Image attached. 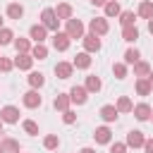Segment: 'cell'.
Listing matches in <instances>:
<instances>
[{
  "instance_id": "6da1fadb",
  "label": "cell",
  "mask_w": 153,
  "mask_h": 153,
  "mask_svg": "<svg viewBox=\"0 0 153 153\" xmlns=\"http://www.w3.org/2000/svg\"><path fill=\"white\" fill-rule=\"evenodd\" d=\"M41 24H43L48 31H53V33L60 31V19H57V14H55V7H45V10L41 12Z\"/></svg>"
},
{
  "instance_id": "7a4b0ae2",
  "label": "cell",
  "mask_w": 153,
  "mask_h": 153,
  "mask_svg": "<svg viewBox=\"0 0 153 153\" xmlns=\"http://www.w3.org/2000/svg\"><path fill=\"white\" fill-rule=\"evenodd\" d=\"M65 33H67L72 41H76V38L81 41V38L86 36V33H84V22H81V19H74V17L67 19V22H65Z\"/></svg>"
},
{
  "instance_id": "3957f363",
  "label": "cell",
  "mask_w": 153,
  "mask_h": 153,
  "mask_svg": "<svg viewBox=\"0 0 153 153\" xmlns=\"http://www.w3.org/2000/svg\"><path fill=\"white\" fill-rule=\"evenodd\" d=\"M88 31L96 33V36H105V33L110 31V24H108L105 17H93V19L88 22Z\"/></svg>"
},
{
  "instance_id": "277c9868",
  "label": "cell",
  "mask_w": 153,
  "mask_h": 153,
  "mask_svg": "<svg viewBox=\"0 0 153 153\" xmlns=\"http://www.w3.org/2000/svg\"><path fill=\"white\" fill-rule=\"evenodd\" d=\"M22 103H24V108H29V110H36V108H41V103H43V96H41L36 88H31V91H26V93L22 96Z\"/></svg>"
},
{
  "instance_id": "5b68a950",
  "label": "cell",
  "mask_w": 153,
  "mask_h": 153,
  "mask_svg": "<svg viewBox=\"0 0 153 153\" xmlns=\"http://www.w3.org/2000/svg\"><path fill=\"white\" fill-rule=\"evenodd\" d=\"M19 108L17 105H5V108H0V120L5 122V124H17L19 122Z\"/></svg>"
},
{
  "instance_id": "8992f818",
  "label": "cell",
  "mask_w": 153,
  "mask_h": 153,
  "mask_svg": "<svg viewBox=\"0 0 153 153\" xmlns=\"http://www.w3.org/2000/svg\"><path fill=\"white\" fill-rule=\"evenodd\" d=\"M93 139H96V143H100V146H110V143H112V129H110L108 124H103V127H96V131H93Z\"/></svg>"
},
{
  "instance_id": "52a82bcc",
  "label": "cell",
  "mask_w": 153,
  "mask_h": 153,
  "mask_svg": "<svg viewBox=\"0 0 153 153\" xmlns=\"http://www.w3.org/2000/svg\"><path fill=\"white\" fill-rule=\"evenodd\" d=\"M81 43H84V50H86V53H98L100 45H103V43H100V36H96V33H91V31L81 38Z\"/></svg>"
},
{
  "instance_id": "ba28073f",
  "label": "cell",
  "mask_w": 153,
  "mask_h": 153,
  "mask_svg": "<svg viewBox=\"0 0 153 153\" xmlns=\"http://www.w3.org/2000/svg\"><path fill=\"white\" fill-rule=\"evenodd\" d=\"M29 38H31L33 43H45V38H48V29L38 22V24H33V26L29 29Z\"/></svg>"
},
{
  "instance_id": "9c48e42d",
  "label": "cell",
  "mask_w": 153,
  "mask_h": 153,
  "mask_svg": "<svg viewBox=\"0 0 153 153\" xmlns=\"http://www.w3.org/2000/svg\"><path fill=\"white\" fill-rule=\"evenodd\" d=\"M69 43H72V38H69L65 31H57V33H53V48H55L57 53H65V50L69 48Z\"/></svg>"
},
{
  "instance_id": "30bf717a",
  "label": "cell",
  "mask_w": 153,
  "mask_h": 153,
  "mask_svg": "<svg viewBox=\"0 0 153 153\" xmlns=\"http://www.w3.org/2000/svg\"><path fill=\"white\" fill-rule=\"evenodd\" d=\"M14 67L22 69V72H31V67H33V57H31V53H17V57H14Z\"/></svg>"
},
{
  "instance_id": "8fae6325",
  "label": "cell",
  "mask_w": 153,
  "mask_h": 153,
  "mask_svg": "<svg viewBox=\"0 0 153 153\" xmlns=\"http://www.w3.org/2000/svg\"><path fill=\"white\" fill-rule=\"evenodd\" d=\"M69 98H72L74 105H84V103L88 100V91H86V86H72V88H69Z\"/></svg>"
},
{
  "instance_id": "7c38bea8",
  "label": "cell",
  "mask_w": 153,
  "mask_h": 153,
  "mask_svg": "<svg viewBox=\"0 0 153 153\" xmlns=\"http://www.w3.org/2000/svg\"><path fill=\"white\" fill-rule=\"evenodd\" d=\"M129 148H143V143H146V136H143V131H139V129H131L129 134H127V141H124Z\"/></svg>"
},
{
  "instance_id": "4fadbf2b",
  "label": "cell",
  "mask_w": 153,
  "mask_h": 153,
  "mask_svg": "<svg viewBox=\"0 0 153 153\" xmlns=\"http://www.w3.org/2000/svg\"><path fill=\"white\" fill-rule=\"evenodd\" d=\"M91 62H93V57H91V53H76L74 55V60H72V65H74V69H88L91 67Z\"/></svg>"
},
{
  "instance_id": "5bb4252c",
  "label": "cell",
  "mask_w": 153,
  "mask_h": 153,
  "mask_svg": "<svg viewBox=\"0 0 153 153\" xmlns=\"http://www.w3.org/2000/svg\"><path fill=\"white\" fill-rule=\"evenodd\" d=\"M131 112H134V117H136L139 122H146V120H151V115H153V110H151L148 103H136Z\"/></svg>"
},
{
  "instance_id": "9a60e30c",
  "label": "cell",
  "mask_w": 153,
  "mask_h": 153,
  "mask_svg": "<svg viewBox=\"0 0 153 153\" xmlns=\"http://www.w3.org/2000/svg\"><path fill=\"white\" fill-rule=\"evenodd\" d=\"M69 105H72L69 93H57V96L53 98V108H55V110H60V112H67V110H69Z\"/></svg>"
},
{
  "instance_id": "2e32d148",
  "label": "cell",
  "mask_w": 153,
  "mask_h": 153,
  "mask_svg": "<svg viewBox=\"0 0 153 153\" xmlns=\"http://www.w3.org/2000/svg\"><path fill=\"white\" fill-rule=\"evenodd\" d=\"M98 115H100V120L103 122H117V117H120V112H117V108L115 105H103L100 110H98Z\"/></svg>"
},
{
  "instance_id": "e0dca14e",
  "label": "cell",
  "mask_w": 153,
  "mask_h": 153,
  "mask_svg": "<svg viewBox=\"0 0 153 153\" xmlns=\"http://www.w3.org/2000/svg\"><path fill=\"white\" fill-rule=\"evenodd\" d=\"M5 14H7V19L19 22V19L24 17V5H22V2H10V5H7V10H5Z\"/></svg>"
},
{
  "instance_id": "ac0fdd59",
  "label": "cell",
  "mask_w": 153,
  "mask_h": 153,
  "mask_svg": "<svg viewBox=\"0 0 153 153\" xmlns=\"http://www.w3.org/2000/svg\"><path fill=\"white\" fill-rule=\"evenodd\" d=\"M55 14H57V19H60V22H62V19L67 22V19H72V17H74V7H72L69 2H60V5L55 7Z\"/></svg>"
},
{
  "instance_id": "d6986e66",
  "label": "cell",
  "mask_w": 153,
  "mask_h": 153,
  "mask_svg": "<svg viewBox=\"0 0 153 153\" xmlns=\"http://www.w3.org/2000/svg\"><path fill=\"white\" fill-rule=\"evenodd\" d=\"M72 72H74V65L72 62H57L55 65V76L57 79H69Z\"/></svg>"
},
{
  "instance_id": "ffe728a7",
  "label": "cell",
  "mask_w": 153,
  "mask_h": 153,
  "mask_svg": "<svg viewBox=\"0 0 153 153\" xmlns=\"http://www.w3.org/2000/svg\"><path fill=\"white\" fill-rule=\"evenodd\" d=\"M0 146H2V151H5V153H22L19 141H17V139H12V136H2Z\"/></svg>"
},
{
  "instance_id": "44dd1931",
  "label": "cell",
  "mask_w": 153,
  "mask_h": 153,
  "mask_svg": "<svg viewBox=\"0 0 153 153\" xmlns=\"http://www.w3.org/2000/svg\"><path fill=\"white\" fill-rule=\"evenodd\" d=\"M136 17H141V19H153V2H151V0H141V2H139V10H136Z\"/></svg>"
},
{
  "instance_id": "7402d4cb",
  "label": "cell",
  "mask_w": 153,
  "mask_h": 153,
  "mask_svg": "<svg viewBox=\"0 0 153 153\" xmlns=\"http://www.w3.org/2000/svg\"><path fill=\"white\" fill-rule=\"evenodd\" d=\"M103 12H105V19H110V17H120L122 14V7H120L117 0H108L105 7H103Z\"/></svg>"
},
{
  "instance_id": "603a6c76",
  "label": "cell",
  "mask_w": 153,
  "mask_h": 153,
  "mask_svg": "<svg viewBox=\"0 0 153 153\" xmlns=\"http://www.w3.org/2000/svg\"><path fill=\"white\" fill-rule=\"evenodd\" d=\"M151 72H153V69H151V65H148L146 60H139V62L134 65V76H136V79H146Z\"/></svg>"
},
{
  "instance_id": "cb8c5ba5",
  "label": "cell",
  "mask_w": 153,
  "mask_h": 153,
  "mask_svg": "<svg viewBox=\"0 0 153 153\" xmlns=\"http://www.w3.org/2000/svg\"><path fill=\"white\" fill-rule=\"evenodd\" d=\"M84 86H86V91H88V93H98V91L103 88V81H100V76H96V74H88Z\"/></svg>"
},
{
  "instance_id": "d4e9b609",
  "label": "cell",
  "mask_w": 153,
  "mask_h": 153,
  "mask_svg": "<svg viewBox=\"0 0 153 153\" xmlns=\"http://www.w3.org/2000/svg\"><path fill=\"white\" fill-rule=\"evenodd\" d=\"M26 81H29V86H31V88H36V91H38V88L45 84V76H43V72H29Z\"/></svg>"
},
{
  "instance_id": "484cf974",
  "label": "cell",
  "mask_w": 153,
  "mask_h": 153,
  "mask_svg": "<svg viewBox=\"0 0 153 153\" xmlns=\"http://www.w3.org/2000/svg\"><path fill=\"white\" fill-rule=\"evenodd\" d=\"M115 108H117V112L122 115V112H131V110H134V103H131L129 96H120L117 103H115Z\"/></svg>"
},
{
  "instance_id": "4316f807",
  "label": "cell",
  "mask_w": 153,
  "mask_h": 153,
  "mask_svg": "<svg viewBox=\"0 0 153 153\" xmlns=\"http://www.w3.org/2000/svg\"><path fill=\"white\" fill-rule=\"evenodd\" d=\"M117 19H120L122 29H124V26H136V12H131V10H124Z\"/></svg>"
},
{
  "instance_id": "83f0119b",
  "label": "cell",
  "mask_w": 153,
  "mask_h": 153,
  "mask_svg": "<svg viewBox=\"0 0 153 153\" xmlns=\"http://www.w3.org/2000/svg\"><path fill=\"white\" fill-rule=\"evenodd\" d=\"M43 148L45 151H57L60 148V136L57 134H45L43 136Z\"/></svg>"
},
{
  "instance_id": "f1b7e54d",
  "label": "cell",
  "mask_w": 153,
  "mask_h": 153,
  "mask_svg": "<svg viewBox=\"0 0 153 153\" xmlns=\"http://www.w3.org/2000/svg\"><path fill=\"white\" fill-rule=\"evenodd\" d=\"M12 45H14V50H17V53H31V48H33V45H31V38H22V36H19V38H14V43H12Z\"/></svg>"
},
{
  "instance_id": "f546056e",
  "label": "cell",
  "mask_w": 153,
  "mask_h": 153,
  "mask_svg": "<svg viewBox=\"0 0 153 153\" xmlns=\"http://www.w3.org/2000/svg\"><path fill=\"white\" fill-rule=\"evenodd\" d=\"M31 57H33V60H45V57H48V45H45V43H33Z\"/></svg>"
},
{
  "instance_id": "4dcf8cb0",
  "label": "cell",
  "mask_w": 153,
  "mask_h": 153,
  "mask_svg": "<svg viewBox=\"0 0 153 153\" xmlns=\"http://www.w3.org/2000/svg\"><path fill=\"white\" fill-rule=\"evenodd\" d=\"M134 88H136L139 96H151V93H153V88H151V84H148V76H146V79H136Z\"/></svg>"
},
{
  "instance_id": "1f68e13d",
  "label": "cell",
  "mask_w": 153,
  "mask_h": 153,
  "mask_svg": "<svg viewBox=\"0 0 153 153\" xmlns=\"http://www.w3.org/2000/svg\"><path fill=\"white\" fill-rule=\"evenodd\" d=\"M136 38H139V29H136V26H124V29H122V41L136 43Z\"/></svg>"
},
{
  "instance_id": "d6a6232c",
  "label": "cell",
  "mask_w": 153,
  "mask_h": 153,
  "mask_svg": "<svg viewBox=\"0 0 153 153\" xmlns=\"http://www.w3.org/2000/svg\"><path fill=\"white\" fill-rule=\"evenodd\" d=\"M139 60H141V53H139L136 48H127V50H124V65H131V67H134Z\"/></svg>"
},
{
  "instance_id": "836d02e7",
  "label": "cell",
  "mask_w": 153,
  "mask_h": 153,
  "mask_svg": "<svg viewBox=\"0 0 153 153\" xmlns=\"http://www.w3.org/2000/svg\"><path fill=\"white\" fill-rule=\"evenodd\" d=\"M14 38H17V36H14L12 29H7V26L0 29V45H10V43H14Z\"/></svg>"
},
{
  "instance_id": "e575fe53",
  "label": "cell",
  "mask_w": 153,
  "mask_h": 153,
  "mask_svg": "<svg viewBox=\"0 0 153 153\" xmlns=\"http://www.w3.org/2000/svg\"><path fill=\"white\" fill-rule=\"evenodd\" d=\"M127 72H129V65H124V62H115V65H112V74H115V79H124Z\"/></svg>"
},
{
  "instance_id": "d590c367",
  "label": "cell",
  "mask_w": 153,
  "mask_h": 153,
  "mask_svg": "<svg viewBox=\"0 0 153 153\" xmlns=\"http://www.w3.org/2000/svg\"><path fill=\"white\" fill-rule=\"evenodd\" d=\"M22 127H24V131H26L29 136H38V124H36L33 120H24Z\"/></svg>"
},
{
  "instance_id": "8d00e7d4",
  "label": "cell",
  "mask_w": 153,
  "mask_h": 153,
  "mask_svg": "<svg viewBox=\"0 0 153 153\" xmlns=\"http://www.w3.org/2000/svg\"><path fill=\"white\" fill-rule=\"evenodd\" d=\"M12 69H14V60H10V57H2V55H0V72H5V74H7V72H12Z\"/></svg>"
},
{
  "instance_id": "74e56055",
  "label": "cell",
  "mask_w": 153,
  "mask_h": 153,
  "mask_svg": "<svg viewBox=\"0 0 153 153\" xmlns=\"http://www.w3.org/2000/svg\"><path fill=\"white\" fill-rule=\"evenodd\" d=\"M127 148H129V146H127L124 141H112V143H110V153H127Z\"/></svg>"
},
{
  "instance_id": "f35d334b",
  "label": "cell",
  "mask_w": 153,
  "mask_h": 153,
  "mask_svg": "<svg viewBox=\"0 0 153 153\" xmlns=\"http://www.w3.org/2000/svg\"><path fill=\"white\" fill-rule=\"evenodd\" d=\"M62 122H65V124H74V122H76V112H74V110L62 112Z\"/></svg>"
},
{
  "instance_id": "ab89813d",
  "label": "cell",
  "mask_w": 153,
  "mask_h": 153,
  "mask_svg": "<svg viewBox=\"0 0 153 153\" xmlns=\"http://www.w3.org/2000/svg\"><path fill=\"white\" fill-rule=\"evenodd\" d=\"M143 153H153V139H146V143H143Z\"/></svg>"
},
{
  "instance_id": "60d3db41",
  "label": "cell",
  "mask_w": 153,
  "mask_h": 153,
  "mask_svg": "<svg viewBox=\"0 0 153 153\" xmlns=\"http://www.w3.org/2000/svg\"><path fill=\"white\" fill-rule=\"evenodd\" d=\"M88 2H91V5H96V7H105V2H108V0H88Z\"/></svg>"
},
{
  "instance_id": "b9f144b4",
  "label": "cell",
  "mask_w": 153,
  "mask_h": 153,
  "mask_svg": "<svg viewBox=\"0 0 153 153\" xmlns=\"http://www.w3.org/2000/svg\"><path fill=\"white\" fill-rule=\"evenodd\" d=\"M79 153H96V148H91V146H84Z\"/></svg>"
},
{
  "instance_id": "7bdbcfd3",
  "label": "cell",
  "mask_w": 153,
  "mask_h": 153,
  "mask_svg": "<svg viewBox=\"0 0 153 153\" xmlns=\"http://www.w3.org/2000/svg\"><path fill=\"white\" fill-rule=\"evenodd\" d=\"M148 33H153V19H148Z\"/></svg>"
},
{
  "instance_id": "ee69618b",
  "label": "cell",
  "mask_w": 153,
  "mask_h": 153,
  "mask_svg": "<svg viewBox=\"0 0 153 153\" xmlns=\"http://www.w3.org/2000/svg\"><path fill=\"white\" fill-rule=\"evenodd\" d=\"M148 84H151V88H153V72L148 74Z\"/></svg>"
},
{
  "instance_id": "f6af8a7d",
  "label": "cell",
  "mask_w": 153,
  "mask_h": 153,
  "mask_svg": "<svg viewBox=\"0 0 153 153\" xmlns=\"http://www.w3.org/2000/svg\"><path fill=\"white\" fill-rule=\"evenodd\" d=\"M2 127H5V122H2V120H0V134H2Z\"/></svg>"
},
{
  "instance_id": "bcb514c9",
  "label": "cell",
  "mask_w": 153,
  "mask_h": 153,
  "mask_svg": "<svg viewBox=\"0 0 153 153\" xmlns=\"http://www.w3.org/2000/svg\"><path fill=\"white\" fill-rule=\"evenodd\" d=\"M0 29H5V26H2V17H0Z\"/></svg>"
},
{
  "instance_id": "7dc6e473",
  "label": "cell",
  "mask_w": 153,
  "mask_h": 153,
  "mask_svg": "<svg viewBox=\"0 0 153 153\" xmlns=\"http://www.w3.org/2000/svg\"><path fill=\"white\" fill-rule=\"evenodd\" d=\"M0 153H5V151H2V146H0Z\"/></svg>"
},
{
  "instance_id": "c3c4849f",
  "label": "cell",
  "mask_w": 153,
  "mask_h": 153,
  "mask_svg": "<svg viewBox=\"0 0 153 153\" xmlns=\"http://www.w3.org/2000/svg\"><path fill=\"white\" fill-rule=\"evenodd\" d=\"M151 122H153V115H151Z\"/></svg>"
}]
</instances>
